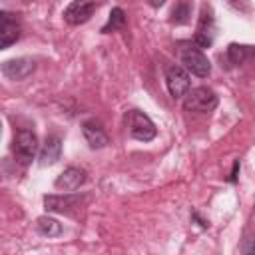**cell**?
Masks as SVG:
<instances>
[{"label": "cell", "mask_w": 255, "mask_h": 255, "mask_svg": "<svg viewBox=\"0 0 255 255\" xmlns=\"http://www.w3.org/2000/svg\"><path fill=\"white\" fill-rule=\"evenodd\" d=\"M177 54L187 72H191L197 78H207L211 72V64L203 50L195 42H177Z\"/></svg>", "instance_id": "6da1fadb"}, {"label": "cell", "mask_w": 255, "mask_h": 255, "mask_svg": "<svg viewBox=\"0 0 255 255\" xmlns=\"http://www.w3.org/2000/svg\"><path fill=\"white\" fill-rule=\"evenodd\" d=\"M217 94L207 88V86H199V88H193L189 90L185 96H183V108L187 112H195V114H207V112H213L217 108Z\"/></svg>", "instance_id": "7a4b0ae2"}, {"label": "cell", "mask_w": 255, "mask_h": 255, "mask_svg": "<svg viewBox=\"0 0 255 255\" xmlns=\"http://www.w3.org/2000/svg\"><path fill=\"white\" fill-rule=\"evenodd\" d=\"M126 126L129 129V135L139 141H151L157 135L155 124L149 120L147 114H143L139 110H129L126 114Z\"/></svg>", "instance_id": "3957f363"}, {"label": "cell", "mask_w": 255, "mask_h": 255, "mask_svg": "<svg viewBox=\"0 0 255 255\" xmlns=\"http://www.w3.org/2000/svg\"><path fill=\"white\" fill-rule=\"evenodd\" d=\"M12 151L16 155V159L22 163V165H28L34 157H36V151H38V137L32 129H18L16 135H14V141H12Z\"/></svg>", "instance_id": "277c9868"}, {"label": "cell", "mask_w": 255, "mask_h": 255, "mask_svg": "<svg viewBox=\"0 0 255 255\" xmlns=\"http://www.w3.org/2000/svg\"><path fill=\"white\" fill-rule=\"evenodd\" d=\"M165 84H167V90H169L171 98L179 100V98H183V96L189 92V88H191L189 72H187L183 66L173 64V66H169V68L165 70Z\"/></svg>", "instance_id": "5b68a950"}, {"label": "cell", "mask_w": 255, "mask_h": 255, "mask_svg": "<svg viewBox=\"0 0 255 255\" xmlns=\"http://www.w3.org/2000/svg\"><path fill=\"white\" fill-rule=\"evenodd\" d=\"M213 36H215V18H213L211 8L205 6L201 10V16H199V22H197V30H195L193 42L199 48H209L213 44Z\"/></svg>", "instance_id": "8992f818"}, {"label": "cell", "mask_w": 255, "mask_h": 255, "mask_svg": "<svg viewBox=\"0 0 255 255\" xmlns=\"http://www.w3.org/2000/svg\"><path fill=\"white\" fill-rule=\"evenodd\" d=\"M94 12H96V2L94 0H74L64 10V20L72 26H80V24L88 22Z\"/></svg>", "instance_id": "52a82bcc"}, {"label": "cell", "mask_w": 255, "mask_h": 255, "mask_svg": "<svg viewBox=\"0 0 255 255\" xmlns=\"http://www.w3.org/2000/svg\"><path fill=\"white\" fill-rule=\"evenodd\" d=\"M20 38V22L18 16L12 12H0V48L6 50Z\"/></svg>", "instance_id": "ba28073f"}, {"label": "cell", "mask_w": 255, "mask_h": 255, "mask_svg": "<svg viewBox=\"0 0 255 255\" xmlns=\"http://www.w3.org/2000/svg\"><path fill=\"white\" fill-rule=\"evenodd\" d=\"M34 68H36V64L32 58H12V60H6L2 64V74L8 80L20 82V80L28 78L34 72Z\"/></svg>", "instance_id": "9c48e42d"}, {"label": "cell", "mask_w": 255, "mask_h": 255, "mask_svg": "<svg viewBox=\"0 0 255 255\" xmlns=\"http://www.w3.org/2000/svg\"><path fill=\"white\" fill-rule=\"evenodd\" d=\"M80 201L82 197L72 191H64V195H44V207L54 213H70L76 205H80Z\"/></svg>", "instance_id": "30bf717a"}, {"label": "cell", "mask_w": 255, "mask_h": 255, "mask_svg": "<svg viewBox=\"0 0 255 255\" xmlns=\"http://www.w3.org/2000/svg\"><path fill=\"white\" fill-rule=\"evenodd\" d=\"M82 131H84V137H86V141L90 143L92 149H102V147H106L108 141H110V137H108V133H106V129H104V126H102V122H98V120H88V122H84V124H82Z\"/></svg>", "instance_id": "8fae6325"}, {"label": "cell", "mask_w": 255, "mask_h": 255, "mask_svg": "<svg viewBox=\"0 0 255 255\" xmlns=\"http://www.w3.org/2000/svg\"><path fill=\"white\" fill-rule=\"evenodd\" d=\"M86 181V171L80 167H66L54 181V185L62 191H76Z\"/></svg>", "instance_id": "7c38bea8"}, {"label": "cell", "mask_w": 255, "mask_h": 255, "mask_svg": "<svg viewBox=\"0 0 255 255\" xmlns=\"http://www.w3.org/2000/svg\"><path fill=\"white\" fill-rule=\"evenodd\" d=\"M60 153H62V139L58 135H46L40 149V165L42 167L54 165L60 159Z\"/></svg>", "instance_id": "4fadbf2b"}, {"label": "cell", "mask_w": 255, "mask_h": 255, "mask_svg": "<svg viewBox=\"0 0 255 255\" xmlns=\"http://www.w3.org/2000/svg\"><path fill=\"white\" fill-rule=\"evenodd\" d=\"M249 58H255V46H247V44H229L227 46V60L233 66H239L243 62H247Z\"/></svg>", "instance_id": "5bb4252c"}, {"label": "cell", "mask_w": 255, "mask_h": 255, "mask_svg": "<svg viewBox=\"0 0 255 255\" xmlns=\"http://www.w3.org/2000/svg\"><path fill=\"white\" fill-rule=\"evenodd\" d=\"M36 229L44 235V237H58L62 235V223L56 221L54 217H48V215H42L36 219Z\"/></svg>", "instance_id": "9a60e30c"}, {"label": "cell", "mask_w": 255, "mask_h": 255, "mask_svg": "<svg viewBox=\"0 0 255 255\" xmlns=\"http://www.w3.org/2000/svg\"><path fill=\"white\" fill-rule=\"evenodd\" d=\"M191 10H193L191 0H177V4L171 10V22L173 24H187L191 20Z\"/></svg>", "instance_id": "2e32d148"}, {"label": "cell", "mask_w": 255, "mask_h": 255, "mask_svg": "<svg viewBox=\"0 0 255 255\" xmlns=\"http://www.w3.org/2000/svg\"><path fill=\"white\" fill-rule=\"evenodd\" d=\"M124 26H126V12H124L122 8H114V10L110 12V18H108L106 26L102 28V34L116 32V30H120V28H124Z\"/></svg>", "instance_id": "e0dca14e"}, {"label": "cell", "mask_w": 255, "mask_h": 255, "mask_svg": "<svg viewBox=\"0 0 255 255\" xmlns=\"http://www.w3.org/2000/svg\"><path fill=\"white\" fill-rule=\"evenodd\" d=\"M237 169H239V161L233 163V171H231V177H229L231 181H235V177H237Z\"/></svg>", "instance_id": "ac0fdd59"}, {"label": "cell", "mask_w": 255, "mask_h": 255, "mask_svg": "<svg viewBox=\"0 0 255 255\" xmlns=\"http://www.w3.org/2000/svg\"><path fill=\"white\" fill-rule=\"evenodd\" d=\"M149 4H151L153 8H159V6H163V4H165V0H149Z\"/></svg>", "instance_id": "d6986e66"}]
</instances>
